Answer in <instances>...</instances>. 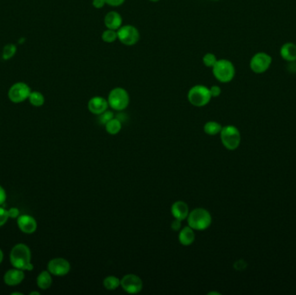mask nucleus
Here are the masks:
<instances>
[{
	"instance_id": "f257e3e1",
	"label": "nucleus",
	"mask_w": 296,
	"mask_h": 295,
	"mask_svg": "<svg viewBox=\"0 0 296 295\" xmlns=\"http://www.w3.org/2000/svg\"><path fill=\"white\" fill-rule=\"evenodd\" d=\"M10 261L13 268L23 271L33 270L34 266L31 263V251L24 243H18L11 249Z\"/></svg>"
},
{
	"instance_id": "f03ea898",
	"label": "nucleus",
	"mask_w": 296,
	"mask_h": 295,
	"mask_svg": "<svg viewBox=\"0 0 296 295\" xmlns=\"http://www.w3.org/2000/svg\"><path fill=\"white\" fill-rule=\"evenodd\" d=\"M188 226L194 230H205L212 222L210 213L203 208H197L192 210L187 216Z\"/></svg>"
},
{
	"instance_id": "7ed1b4c3",
	"label": "nucleus",
	"mask_w": 296,
	"mask_h": 295,
	"mask_svg": "<svg viewBox=\"0 0 296 295\" xmlns=\"http://www.w3.org/2000/svg\"><path fill=\"white\" fill-rule=\"evenodd\" d=\"M212 73L214 77L220 83H228L234 79L236 69L229 60L220 59L217 60L216 64L213 66Z\"/></svg>"
},
{
	"instance_id": "20e7f679",
	"label": "nucleus",
	"mask_w": 296,
	"mask_h": 295,
	"mask_svg": "<svg viewBox=\"0 0 296 295\" xmlns=\"http://www.w3.org/2000/svg\"><path fill=\"white\" fill-rule=\"evenodd\" d=\"M108 106L115 111L126 109L130 102L129 94L123 88H114L107 97Z\"/></svg>"
},
{
	"instance_id": "39448f33",
	"label": "nucleus",
	"mask_w": 296,
	"mask_h": 295,
	"mask_svg": "<svg viewBox=\"0 0 296 295\" xmlns=\"http://www.w3.org/2000/svg\"><path fill=\"white\" fill-rule=\"evenodd\" d=\"M210 89L203 85L193 86L187 94V99L189 102L194 106L201 107L206 106L211 99Z\"/></svg>"
},
{
	"instance_id": "423d86ee",
	"label": "nucleus",
	"mask_w": 296,
	"mask_h": 295,
	"mask_svg": "<svg viewBox=\"0 0 296 295\" xmlns=\"http://www.w3.org/2000/svg\"><path fill=\"white\" fill-rule=\"evenodd\" d=\"M220 138L223 146L230 151L236 150L241 143L239 130L234 126H224L220 132Z\"/></svg>"
},
{
	"instance_id": "0eeeda50",
	"label": "nucleus",
	"mask_w": 296,
	"mask_h": 295,
	"mask_svg": "<svg viewBox=\"0 0 296 295\" xmlns=\"http://www.w3.org/2000/svg\"><path fill=\"white\" fill-rule=\"evenodd\" d=\"M117 35L120 43L127 46H133L140 40V31L136 27L131 24L122 25L117 30Z\"/></svg>"
},
{
	"instance_id": "6e6552de",
	"label": "nucleus",
	"mask_w": 296,
	"mask_h": 295,
	"mask_svg": "<svg viewBox=\"0 0 296 295\" xmlns=\"http://www.w3.org/2000/svg\"><path fill=\"white\" fill-rule=\"evenodd\" d=\"M30 93L31 90L27 83L18 82L10 86L8 97L11 102L21 103L29 99Z\"/></svg>"
},
{
	"instance_id": "1a4fd4ad",
	"label": "nucleus",
	"mask_w": 296,
	"mask_h": 295,
	"mask_svg": "<svg viewBox=\"0 0 296 295\" xmlns=\"http://www.w3.org/2000/svg\"><path fill=\"white\" fill-rule=\"evenodd\" d=\"M272 57H270V55L265 52H258L250 59V70L256 74L265 73L270 69Z\"/></svg>"
},
{
	"instance_id": "9d476101",
	"label": "nucleus",
	"mask_w": 296,
	"mask_h": 295,
	"mask_svg": "<svg viewBox=\"0 0 296 295\" xmlns=\"http://www.w3.org/2000/svg\"><path fill=\"white\" fill-rule=\"evenodd\" d=\"M120 286L125 292L130 295H137L143 289V282L136 275L129 274L120 280Z\"/></svg>"
},
{
	"instance_id": "9b49d317",
	"label": "nucleus",
	"mask_w": 296,
	"mask_h": 295,
	"mask_svg": "<svg viewBox=\"0 0 296 295\" xmlns=\"http://www.w3.org/2000/svg\"><path fill=\"white\" fill-rule=\"evenodd\" d=\"M47 269L52 276L62 277L67 276L70 273L71 268L70 262L66 259L57 257L50 260L47 265Z\"/></svg>"
},
{
	"instance_id": "f8f14e48",
	"label": "nucleus",
	"mask_w": 296,
	"mask_h": 295,
	"mask_svg": "<svg viewBox=\"0 0 296 295\" xmlns=\"http://www.w3.org/2000/svg\"><path fill=\"white\" fill-rule=\"evenodd\" d=\"M18 229L24 234H33L37 229V222L33 216L30 215H19L17 218Z\"/></svg>"
},
{
	"instance_id": "ddd939ff",
	"label": "nucleus",
	"mask_w": 296,
	"mask_h": 295,
	"mask_svg": "<svg viewBox=\"0 0 296 295\" xmlns=\"http://www.w3.org/2000/svg\"><path fill=\"white\" fill-rule=\"evenodd\" d=\"M108 107L107 99L102 97H92L89 100L88 103V108L90 110V113L97 115H100V113H103Z\"/></svg>"
},
{
	"instance_id": "4468645a",
	"label": "nucleus",
	"mask_w": 296,
	"mask_h": 295,
	"mask_svg": "<svg viewBox=\"0 0 296 295\" xmlns=\"http://www.w3.org/2000/svg\"><path fill=\"white\" fill-rule=\"evenodd\" d=\"M25 278L24 271L21 269H9L3 276V282L8 286H17L22 283Z\"/></svg>"
},
{
	"instance_id": "2eb2a0df",
	"label": "nucleus",
	"mask_w": 296,
	"mask_h": 295,
	"mask_svg": "<svg viewBox=\"0 0 296 295\" xmlns=\"http://www.w3.org/2000/svg\"><path fill=\"white\" fill-rule=\"evenodd\" d=\"M104 24L106 27V29L118 30L120 27L122 26V17L115 10L109 11L104 17Z\"/></svg>"
},
{
	"instance_id": "dca6fc26",
	"label": "nucleus",
	"mask_w": 296,
	"mask_h": 295,
	"mask_svg": "<svg viewBox=\"0 0 296 295\" xmlns=\"http://www.w3.org/2000/svg\"><path fill=\"white\" fill-rule=\"evenodd\" d=\"M171 211L174 218L179 219L181 221L187 219V216L190 213L189 207L187 205V202L184 201H177L174 202L171 208Z\"/></svg>"
},
{
	"instance_id": "f3484780",
	"label": "nucleus",
	"mask_w": 296,
	"mask_h": 295,
	"mask_svg": "<svg viewBox=\"0 0 296 295\" xmlns=\"http://www.w3.org/2000/svg\"><path fill=\"white\" fill-rule=\"evenodd\" d=\"M280 55L288 63L296 62V44L294 43H284L281 47Z\"/></svg>"
},
{
	"instance_id": "a211bd4d",
	"label": "nucleus",
	"mask_w": 296,
	"mask_h": 295,
	"mask_svg": "<svg viewBox=\"0 0 296 295\" xmlns=\"http://www.w3.org/2000/svg\"><path fill=\"white\" fill-rule=\"evenodd\" d=\"M195 238H196V236L194 233V229H192L190 226L184 227L183 229H180L179 241L182 245H192L195 241Z\"/></svg>"
},
{
	"instance_id": "6ab92c4d",
	"label": "nucleus",
	"mask_w": 296,
	"mask_h": 295,
	"mask_svg": "<svg viewBox=\"0 0 296 295\" xmlns=\"http://www.w3.org/2000/svg\"><path fill=\"white\" fill-rule=\"evenodd\" d=\"M52 275L48 270H44L38 275L37 278V285L42 290H47L52 285Z\"/></svg>"
},
{
	"instance_id": "aec40b11",
	"label": "nucleus",
	"mask_w": 296,
	"mask_h": 295,
	"mask_svg": "<svg viewBox=\"0 0 296 295\" xmlns=\"http://www.w3.org/2000/svg\"><path fill=\"white\" fill-rule=\"evenodd\" d=\"M121 127H122L121 121L117 118L110 119L109 121L105 125L106 132L111 135H115L117 133H120Z\"/></svg>"
},
{
	"instance_id": "412c9836",
	"label": "nucleus",
	"mask_w": 296,
	"mask_h": 295,
	"mask_svg": "<svg viewBox=\"0 0 296 295\" xmlns=\"http://www.w3.org/2000/svg\"><path fill=\"white\" fill-rule=\"evenodd\" d=\"M222 128H223V126H221V124L216 122V121H208L203 126L204 133L208 134V135H210V136H214V135L218 134L221 132Z\"/></svg>"
},
{
	"instance_id": "4be33fe9",
	"label": "nucleus",
	"mask_w": 296,
	"mask_h": 295,
	"mask_svg": "<svg viewBox=\"0 0 296 295\" xmlns=\"http://www.w3.org/2000/svg\"><path fill=\"white\" fill-rule=\"evenodd\" d=\"M104 288L106 290L113 291L118 289L120 286V280L116 276H109L104 279L103 281Z\"/></svg>"
},
{
	"instance_id": "5701e85b",
	"label": "nucleus",
	"mask_w": 296,
	"mask_h": 295,
	"mask_svg": "<svg viewBox=\"0 0 296 295\" xmlns=\"http://www.w3.org/2000/svg\"><path fill=\"white\" fill-rule=\"evenodd\" d=\"M28 99L32 106L37 107L43 106L45 102V98L43 97V94L38 91H31Z\"/></svg>"
},
{
	"instance_id": "b1692460",
	"label": "nucleus",
	"mask_w": 296,
	"mask_h": 295,
	"mask_svg": "<svg viewBox=\"0 0 296 295\" xmlns=\"http://www.w3.org/2000/svg\"><path fill=\"white\" fill-rule=\"evenodd\" d=\"M17 47L13 43H8L3 47L2 58L3 60H10L16 55Z\"/></svg>"
},
{
	"instance_id": "393cba45",
	"label": "nucleus",
	"mask_w": 296,
	"mask_h": 295,
	"mask_svg": "<svg viewBox=\"0 0 296 295\" xmlns=\"http://www.w3.org/2000/svg\"><path fill=\"white\" fill-rule=\"evenodd\" d=\"M101 39L105 43H112L115 42L118 39V35H117V30H110L106 29L104 30L101 34Z\"/></svg>"
},
{
	"instance_id": "a878e982",
	"label": "nucleus",
	"mask_w": 296,
	"mask_h": 295,
	"mask_svg": "<svg viewBox=\"0 0 296 295\" xmlns=\"http://www.w3.org/2000/svg\"><path fill=\"white\" fill-rule=\"evenodd\" d=\"M216 61H217V58L212 53L205 54L203 57V65L206 66L207 68H211L212 69L213 66L216 64Z\"/></svg>"
},
{
	"instance_id": "bb28decb",
	"label": "nucleus",
	"mask_w": 296,
	"mask_h": 295,
	"mask_svg": "<svg viewBox=\"0 0 296 295\" xmlns=\"http://www.w3.org/2000/svg\"><path fill=\"white\" fill-rule=\"evenodd\" d=\"M113 112L112 111H109V110H106L105 112H103L102 113H100V115H99V121H100V124H102V125H106V123L109 121L110 119H113L114 118L113 117Z\"/></svg>"
},
{
	"instance_id": "cd10ccee",
	"label": "nucleus",
	"mask_w": 296,
	"mask_h": 295,
	"mask_svg": "<svg viewBox=\"0 0 296 295\" xmlns=\"http://www.w3.org/2000/svg\"><path fill=\"white\" fill-rule=\"evenodd\" d=\"M9 218H10L9 210L0 205V227L4 225Z\"/></svg>"
},
{
	"instance_id": "c85d7f7f",
	"label": "nucleus",
	"mask_w": 296,
	"mask_h": 295,
	"mask_svg": "<svg viewBox=\"0 0 296 295\" xmlns=\"http://www.w3.org/2000/svg\"><path fill=\"white\" fill-rule=\"evenodd\" d=\"M210 92L211 97L215 98V97H219L221 93H222V90H221V88L219 86L214 85V86L210 87Z\"/></svg>"
},
{
	"instance_id": "c756f323",
	"label": "nucleus",
	"mask_w": 296,
	"mask_h": 295,
	"mask_svg": "<svg viewBox=\"0 0 296 295\" xmlns=\"http://www.w3.org/2000/svg\"><path fill=\"white\" fill-rule=\"evenodd\" d=\"M106 4H108L110 6L118 7L123 4L126 0H105Z\"/></svg>"
},
{
	"instance_id": "7c9ffc66",
	"label": "nucleus",
	"mask_w": 296,
	"mask_h": 295,
	"mask_svg": "<svg viewBox=\"0 0 296 295\" xmlns=\"http://www.w3.org/2000/svg\"><path fill=\"white\" fill-rule=\"evenodd\" d=\"M181 220L179 219L174 218L173 222L171 224V228L173 229V231H179L180 229H181Z\"/></svg>"
},
{
	"instance_id": "2f4dec72",
	"label": "nucleus",
	"mask_w": 296,
	"mask_h": 295,
	"mask_svg": "<svg viewBox=\"0 0 296 295\" xmlns=\"http://www.w3.org/2000/svg\"><path fill=\"white\" fill-rule=\"evenodd\" d=\"M246 262H244L243 260H239V261H236L234 264V268L236 270H243V269L246 268Z\"/></svg>"
},
{
	"instance_id": "473e14b6",
	"label": "nucleus",
	"mask_w": 296,
	"mask_h": 295,
	"mask_svg": "<svg viewBox=\"0 0 296 295\" xmlns=\"http://www.w3.org/2000/svg\"><path fill=\"white\" fill-rule=\"evenodd\" d=\"M92 4H93V6L96 9H101V8H103L105 6L106 1L105 0H93Z\"/></svg>"
},
{
	"instance_id": "72a5a7b5",
	"label": "nucleus",
	"mask_w": 296,
	"mask_h": 295,
	"mask_svg": "<svg viewBox=\"0 0 296 295\" xmlns=\"http://www.w3.org/2000/svg\"><path fill=\"white\" fill-rule=\"evenodd\" d=\"M6 200V193L5 190L3 189L2 186H0V205H2Z\"/></svg>"
},
{
	"instance_id": "f704fd0d",
	"label": "nucleus",
	"mask_w": 296,
	"mask_h": 295,
	"mask_svg": "<svg viewBox=\"0 0 296 295\" xmlns=\"http://www.w3.org/2000/svg\"><path fill=\"white\" fill-rule=\"evenodd\" d=\"M3 251H2V249H0V264H1V263H2V262H3Z\"/></svg>"
},
{
	"instance_id": "c9c22d12",
	"label": "nucleus",
	"mask_w": 296,
	"mask_h": 295,
	"mask_svg": "<svg viewBox=\"0 0 296 295\" xmlns=\"http://www.w3.org/2000/svg\"><path fill=\"white\" fill-rule=\"evenodd\" d=\"M209 295H220V293L218 292H210L208 294Z\"/></svg>"
},
{
	"instance_id": "e433bc0d",
	"label": "nucleus",
	"mask_w": 296,
	"mask_h": 295,
	"mask_svg": "<svg viewBox=\"0 0 296 295\" xmlns=\"http://www.w3.org/2000/svg\"><path fill=\"white\" fill-rule=\"evenodd\" d=\"M40 295V294H39V293H38V292H31L30 294V295Z\"/></svg>"
},
{
	"instance_id": "4c0bfd02",
	"label": "nucleus",
	"mask_w": 296,
	"mask_h": 295,
	"mask_svg": "<svg viewBox=\"0 0 296 295\" xmlns=\"http://www.w3.org/2000/svg\"><path fill=\"white\" fill-rule=\"evenodd\" d=\"M150 2H153V3H157V2H159L160 0H149Z\"/></svg>"
},
{
	"instance_id": "58836bf2",
	"label": "nucleus",
	"mask_w": 296,
	"mask_h": 295,
	"mask_svg": "<svg viewBox=\"0 0 296 295\" xmlns=\"http://www.w3.org/2000/svg\"><path fill=\"white\" fill-rule=\"evenodd\" d=\"M212 1H219V0H212Z\"/></svg>"
}]
</instances>
